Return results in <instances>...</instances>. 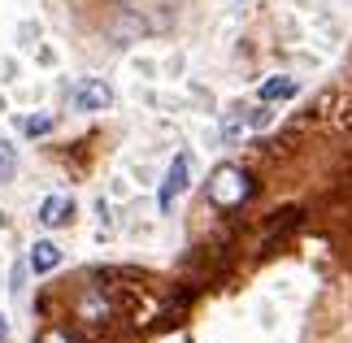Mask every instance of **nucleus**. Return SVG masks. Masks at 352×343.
<instances>
[{"mask_svg":"<svg viewBox=\"0 0 352 343\" xmlns=\"http://www.w3.org/2000/svg\"><path fill=\"white\" fill-rule=\"evenodd\" d=\"M252 196V178L243 174L239 166H218L209 178V204H218V209H239L243 200Z\"/></svg>","mask_w":352,"mask_h":343,"instance_id":"1","label":"nucleus"},{"mask_svg":"<svg viewBox=\"0 0 352 343\" xmlns=\"http://www.w3.org/2000/svg\"><path fill=\"white\" fill-rule=\"evenodd\" d=\"M70 104L78 113H104V109H113V87L104 78H78L70 87Z\"/></svg>","mask_w":352,"mask_h":343,"instance_id":"2","label":"nucleus"},{"mask_svg":"<svg viewBox=\"0 0 352 343\" xmlns=\"http://www.w3.org/2000/svg\"><path fill=\"white\" fill-rule=\"evenodd\" d=\"M187 183H192V157L187 153H179L170 161V170H166V178H161V191H157V204H161V213H170L174 209V200L187 191Z\"/></svg>","mask_w":352,"mask_h":343,"instance_id":"3","label":"nucleus"},{"mask_svg":"<svg viewBox=\"0 0 352 343\" xmlns=\"http://www.w3.org/2000/svg\"><path fill=\"white\" fill-rule=\"evenodd\" d=\"M26 265H31L35 274H52V269L61 265V248L52 239H35L31 252H26Z\"/></svg>","mask_w":352,"mask_h":343,"instance_id":"4","label":"nucleus"},{"mask_svg":"<svg viewBox=\"0 0 352 343\" xmlns=\"http://www.w3.org/2000/svg\"><path fill=\"white\" fill-rule=\"evenodd\" d=\"M70 213H74V200L70 196H48L44 204H39V222H44L48 230H57L70 222Z\"/></svg>","mask_w":352,"mask_h":343,"instance_id":"5","label":"nucleus"},{"mask_svg":"<svg viewBox=\"0 0 352 343\" xmlns=\"http://www.w3.org/2000/svg\"><path fill=\"white\" fill-rule=\"evenodd\" d=\"M243 131H248V109H231V113L222 118V140L226 144H239Z\"/></svg>","mask_w":352,"mask_h":343,"instance_id":"6","label":"nucleus"},{"mask_svg":"<svg viewBox=\"0 0 352 343\" xmlns=\"http://www.w3.org/2000/svg\"><path fill=\"white\" fill-rule=\"evenodd\" d=\"M296 96V78H265L261 83V100H292Z\"/></svg>","mask_w":352,"mask_h":343,"instance_id":"7","label":"nucleus"},{"mask_svg":"<svg viewBox=\"0 0 352 343\" xmlns=\"http://www.w3.org/2000/svg\"><path fill=\"white\" fill-rule=\"evenodd\" d=\"M13 174H18V148L9 140H0V183H9Z\"/></svg>","mask_w":352,"mask_h":343,"instance_id":"8","label":"nucleus"},{"mask_svg":"<svg viewBox=\"0 0 352 343\" xmlns=\"http://www.w3.org/2000/svg\"><path fill=\"white\" fill-rule=\"evenodd\" d=\"M26 135H31V140H35V135H48L52 131V118L48 113H39V118H26V126H22Z\"/></svg>","mask_w":352,"mask_h":343,"instance_id":"9","label":"nucleus"},{"mask_svg":"<svg viewBox=\"0 0 352 343\" xmlns=\"http://www.w3.org/2000/svg\"><path fill=\"white\" fill-rule=\"evenodd\" d=\"M39 343H74V339L65 335V331H44V339H39Z\"/></svg>","mask_w":352,"mask_h":343,"instance_id":"10","label":"nucleus"},{"mask_svg":"<svg viewBox=\"0 0 352 343\" xmlns=\"http://www.w3.org/2000/svg\"><path fill=\"white\" fill-rule=\"evenodd\" d=\"M5 335H9V322H5V318H0V339H5Z\"/></svg>","mask_w":352,"mask_h":343,"instance_id":"11","label":"nucleus"}]
</instances>
